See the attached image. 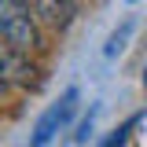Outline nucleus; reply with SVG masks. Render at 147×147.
<instances>
[{
    "mask_svg": "<svg viewBox=\"0 0 147 147\" xmlns=\"http://www.w3.org/2000/svg\"><path fill=\"white\" fill-rule=\"evenodd\" d=\"M92 114H96V110H88V118L81 121V129H77V136H74L77 144H85V140H88V132H92Z\"/></svg>",
    "mask_w": 147,
    "mask_h": 147,
    "instance_id": "nucleus-7",
    "label": "nucleus"
},
{
    "mask_svg": "<svg viewBox=\"0 0 147 147\" xmlns=\"http://www.w3.org/2000/svg\"><path fill=\"white\" fill-rule=\"evenodd\" d=\"M26 4L37 15V22H44L52 30H66L77 15V0H26Z\"/></svg>",
    "mask_w": 147,
    "mask_h": 147,
    "instance_id": "nucleus-3",
    "label": "nucleus"
},
{
    "mask_svg": "<svg viewBox=\"0 0 147 147\" xmlns=\"http://www.w3.org/2000/svg\"><path fill=\"white\" fill-rule=\"evenodd\" d=\"M74 107H77V88H70L55 107H48L44 114H40V121H37V129H33V136H30V144H26V147H48V144L55 140V132L70 121Z\"/></svg>",
    "mask_w": 147,
    "mask_h": 147,
    "instance_id": "nucleus-2",
    "label": "nucleus"
},
{
    "mask_svg": "<svg viewBox=\"0 0 147 147\" xmlns=\"http://www.w3.org/2000/svg\"><path fill=\"white\" fill-rule=\"evenodd\" d=\"M132 125H136V118H132V121H125L121 129H114V132L107 136V144H103V147H125V136H129V129H132Z\"/></svg>",
    "mask_w": 147,
    "mask_h": 147,
    "instance_id": "nucleus-6",
    "label": "nucleus"
},
{
    "mask_svg": "<svg viewBox=\"0 0 147 147\" xmlns=\"http://www.w3.org/2000/svg\"><path fill=\"white\" fill-rule=\"evenodd\" d=\"M129 37H132V22H121V30H114V33H110V40H107V48H103V55H107V59L121 55Z\"/></svg>",
    "mask_w": 147,
    "mask_h": 147,
    "instance_id": "nucleus-5",
    "label": "nucleus"
},
{
    "mask_svg": "<svg viewBox=\"0 0 147 147\" xmlns=\"http://www.w3.org/2000/svg\"><path fill=\"white\" fill-rule=\"evenodd\" d=\"M0 40L18 52H33L40 44L37 33V15L26 0H0Z\"/></svg>",
    "mask_w": 147,
    "mask_h": 147,
    "instance_id": "nucleus-1",
    "label": "nucleus"
},
{
    "mask_svg": "<svg viewBox=\"0 0 147 147\" xmlns=\"http://www.w3.org/2000/svg\"><path fill=\"white\" fill-rule=\"evenodd\" d=\"M144 85H147V70H144Z\"/></svg>",
    "mask_w": 147,
    "mask_h": 147,
    "instance_id": "nucleus-9",
    "label": "nucleus"
},
{
    "mask_svg": "<svg viewBox=\"0 0 147 147\" xmlns=\"http://www.w3.org/2000/svg\"><path fill=\"white\" fill-rule=\"evenodd\" d=\"M22 55H30V52H18L11 44H0V74L11 77V81H18V85H30L33 81V66Z\"/></svg>",
    "mask_w": 147,
    "mask_h": 147,
    "instance_id": "nucleus-4",
    "label": "nucleus"
},
{
    "mask_svg": "<svg viewBox=\"0 0 147 147\" xmlns=\"http://www.w3.org/2000/svg\"><path fill=\"white\" fill-rule=\"evenodd\" d=\"M0 92H4V74H0Z\"/></svg>",
    "mask_w": 147,
    "mask_h": 147,
    "instance_id": "nucleus-8",
    "label": "nucleus"
}]
</instances>
